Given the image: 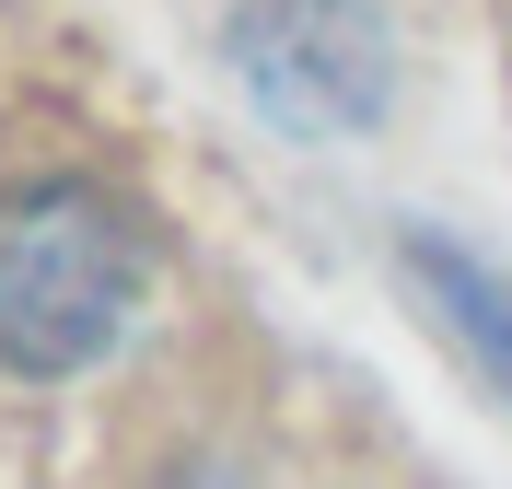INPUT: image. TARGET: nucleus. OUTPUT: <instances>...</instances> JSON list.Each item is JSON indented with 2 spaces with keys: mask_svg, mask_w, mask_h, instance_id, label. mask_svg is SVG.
Returning <instances> with one entry per match:
<instances>
[{
  "mask_svg": "<svg viewBox=\"0 0 512 489\" xmlns=\"http://www.w3.org/2000/svg\"><path fill=\"white\" fill-rule=\"evenodd\" d=\"M140 292H152V222L128 198L82 187V175L0 198V361L12 373L105 361Z\"/></svg>",
  "mask_w": 512,
  "mask_h": 489,
  "instance_id": "nucleus-1",
  "label": "nucleus"
},
{
  "mask_svg": "<svg viewBox=\"0 0 512 489\" xmlns=\"http://www.w3.org/2000/svg\"><path fill=\"white\" fill-rule=\"evenodd\" d=\"M233 59H245L256 105L291 117V129H361L384 105V82H396L373 0H245Z\"/></svg>",
  "mask_w": 512,
  "mask_h": 489,
  "instance_id": "nucleus-2",
  "label": "nucleus"
},
{
  "mask_svg": "<svg viewBox=\"0 0 512 489\" xmlns=\"http://www.w3.org/2000/svg\"><path fill=\"white\" fill-rule=\"evenodd\" d=\"M408 292L431 303V315H443V338L512 396V268L466 257L454 233H408Z\"/></svg>",
  "mask_w": 512,
  "mask_h": 489,
  "instance_id": "nucleus-3",
  "label": "nucleus"
}]
</instances>
